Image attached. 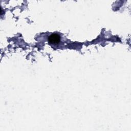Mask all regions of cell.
<instances>
[{
	"label": "cell",
	"instance_id": "6da1fadb",
	"mask_svg": "<svg viewBox=\"0 0 131 131\" xmlns=\"http://www.w3.org/2000/svg\"><path fill=\"white\" fill-rule=\"evenodd\" d=\"M49 42L51 44H57L60 41V36L56 34H52L49 37Z\"/></svg>",
	"mask_w": 131,
	"mask_h": 131
}]
</instances>
